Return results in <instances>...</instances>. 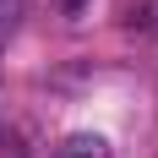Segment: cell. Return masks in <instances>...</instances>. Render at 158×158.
Listing matches in <instances>:
<instances>
[{
    "instance_id": "obj_1",
    "label": "cell",
    "mask_w": 158,
    "mask_h": 158,
    "mask_svg": "<svg viewBox=\"0 0 158 158\" xmlns=\"http://www.w3.org/2000/svg\"><path fill=\"white\" fill-rule=\"evenodd\" d=\"M55 158H109V142L98 131H77V136H65L55 147Z\"/></svg>"
},
{
    "instance_id": "obj_2",
    "label": "cell",
    "mask_w": 158,
    "mask_h": 158,
    "mask_svg": "<svg viewBox=\"0 0 158 158\" xmlns=\"http://www.w3.org/2000/svg\"><path fill=\"white\" fill-rule=\"evenodd\" d=\"M16 22H22V0H0V44L16 33Z\"/></svg>"
},
{
    "instance_id": "obj_3",
    "label": "cell",
    "mask_w": 158,
    "mask_h": 158,
    "mask_svg": "<svg viewBox=\"0 0 158 158\" xmlns=\"http://www.w3.org/2000/svg\"><path fill=\"white\" fill-rule=\"evenodd\" d=\"M55 6H60V11H65V16H77V11H82V6H87V0H55Z\"/></svg>"
}]
</instances>
